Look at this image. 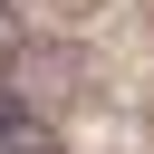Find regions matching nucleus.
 Listing matches in <instances>:
<instances>
[{
  "mask_svg": "<svg viewBox=\"0 0 154 154\" xmlns=\"http://www.w3.org/2000/svg\"><path fill=\"white\" fill-rule=\"evenodd\" d=\"M0 154H67V144H58V125H29V116H10V125H0Z\"/></svg>",
  "mask_w": 154,
  "mask_h": 154,
  "instance_id": "f257e3e1",
  "label": "nucleus"
},
{
  "mask_svg": "<svg viewBox=\"0 0 154 154\" xmlns=\"http://www.w3.org/2000/svg\"><path fill=\"white\" fill-rule=\"evenodd\" d=\"M10 116H19V87H10V67H0V125H10Z\"/></svg>",
  "mask_w": 154,
  "mask_h": 154,
  "instance_id": "f03ea898",
  "label": "nucleus"
}]
</instances>
